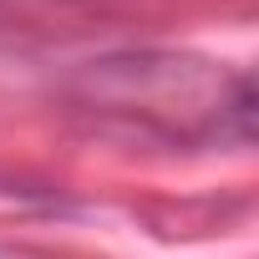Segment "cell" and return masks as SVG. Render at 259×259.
<instances>
[{
	"mask_svg": "<svg viewBox=\"0 0 259 259\" xmlns=\"http://www.w3.org/2000/svg\"><path fill=\"white\" fill-rule=\"evenodd\" d=\"M61 102L87 127L168 143V148L249 143L254 133L249 76L193 51L133 46V51L76 61L61 76Z\"/></svg>",
	"mask_w": 259,
	"mask_h": 259,
	"instance_id": "obj_1",
	"label": "cell"
}]
</instances>
